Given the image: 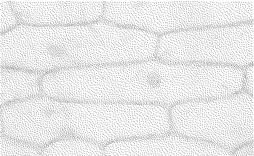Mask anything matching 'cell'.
I'll return each instance as SVG.
<instances>
[{"label":"cell","instance_id":"1","mask_svg":"<svg viewBox=\"0 0 254 156\" xmlns=\"http://www.w3.org/2000/svg\"><path fill=\"white\" fill-rule=\"evenodd\" d=\"M254 22L177 31L159 35L155 56L179 63L253 64Z\"/></svg>","mask_w":254,"mask_h":156},{"label":"cell","instance_id":"2","mask_svg":"<svg viewBox=\"0 0 254 156\" xmlns=\"http://www.w3.org/2000/svg\"><path fill=\"white\" fill-rule=\"evenodd\" d=\"M195 143L174 136L133 138L112 142L105 153L118 156L198 155L190 151V145Z\"/></svg>","mask_w":254,"mask_h":156},{"label":"cell","instance_id":"3","mask_svg":"<svg viewBox=\"0 0 254 156\" xmlns=\"http://www.w3.org/2000/svg\"><path fill=\"white\" fill-rule=\"evenodd\" d=\"M244 83L250 94L254 95V65L248 66L244 73Z\"/></svg>","mask_w":254,"mask_h":156}]
</instances>
